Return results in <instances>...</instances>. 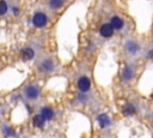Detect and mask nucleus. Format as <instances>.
<instances>
[{
	"instance_id": "9b49d317",
	"label": "nucleus",
	"mask_w": 153,
	"mask_h": 138,
	"mask_svg": "<svg viewBox=\"0 0 153 138\" xmlns=\"http://www.w3.org/2000/svg\"><path fill=\"white\" fill-rule=\"evenodd\" d=\"M44 124H45V120L41 114H37V115H35L32 118V125L35 127H43Z\"/></svg>"
},
{
	"instance_id": "0eeeda50",
	"label": "nucleus",
	"mask_w": 153,
	"mask_h": 138,
	"mask_svg": "<svg viewBox=\"0 0 153 138\" xmlns=\"http://www.w3.org/2000/svg\"><path fill=\"white\" fill-rule=\"evenodd\" d=\"M97 121H98L99 126H100V127H103V128L108 127V126L111 124V120H110L109 115H106V114H100V115H98Z\"/></svg>"
},
{
	"instance_id": "1a4fd4ad",
	"label": "nucleus",
	"mask_w": 153,
	"mask_h": 138,
	"mask_svg": "<svg viewBox=\"0 0 153 138\" xmlns=\"http://www.w3.org/2000/svg\"><path fill=\"white\" fill-rule=\"evenodd\" d=\"M33 56H35V50L32 48L26 47V48H24L22 50V58H23V60L27 61V60H31Z\"/></svg>"
},
{
	"instance_id": "4468645a",
	"label": "nucleus",
	"mask_w": 153,
	"mask_h": 138,
	"mask_svg": "<svg viewBox=\"0 0 153 138\" xmlns=\"http://www.w3.org/2000/svg\"><path fill=\"white\" fill-rule=\"evenodd\" d=\"M7 12V2L5 0H0V16H4Z\"/></svg>"
},
{
	"instance_id": "f3484780",
	"label": "nucleus",
	"mask_w": 153,
	"mask_h": 138,
	"mask_svg": "<svg viewBox=\"0 0 153 138\" xmlns=\"http://www.w3.org/2000/svg\"><path fill=\"white\" fill-rule=\"evenodd\" d=\"M152 119H153V115H152Z\"/></svg>"
},
{
	"instance_id": "f257e3e1",
	"label": "nucleus",
	"mask_w": 153,
	"mask_h": 138,
	"mask_svg": "<svg viewBox=\"0 0 153 138\" xmlns=\"http://www.w3.org/2000/svg\"><path fill=\"white\" fill-rule=\"evenodd\" d=\"M39 94H41V90L35 84H30V85L25 86V89H24V95L29 100H37Z\"/></svg>"
},
{
	"instance_id": "dca6fc26",
	"label": "nucleus",
	"mask_w": 153,
	"mask_h": 138,
	"mask_svg": "<svg viewBox=\"0 0 153 138\" xmlns=\"http://www.w3.org/2000/svg\"><path fill=\"white\" fill-rule=\"evenodd\" d=\"M147 56L151 59V60H153V49H151V50H148V53H147Z\"/></svg>"
},
{
	"instance_id": "9d476101",
	"label": "nucleus",
	"mask_w": 153,
	"mask_h": 138,
	"mask_svg": "<svg viewBox=\"0 0 153 138\" xmlns=\"http://www.w3.org/2000/svg\"><path fill=\"white\" fill-rule=\"evenodd\" d=\"M41 115L44 118L45 121L47 120H51L54 118V112L49 107H43V108H41Z\"/></svg>"
},
{
	"instance_id": "6e6552de",
	"label": "nucleus",
	"mask_w": 153,
	"mask_h": 138,
	"mask_svg": "<svg viewBox=\"0 0 153 138\" xmlns=\"http://www.w3.org/2000/svg\"><path fill=\"white\" fill-rule=\"evenodd\" d=\"M110 25L112 26V29H114V30H120V29H122V28H123L124 23H123V20H122L120 17H117V16H114V17L111 18Z\"/></svg>"
},
{
	"instance_id": "f8f14e48",
	"label": "nucleus",
	"mask_w": 153,
	"mask_h": 138,
	"mask_svg": "<svg viewBox=\"0 0 153 138\" xmlns=\"http://www.w3.org/2000/svg\"><path fill=\"white\" fill-rule=\"evenodd\" d=\"M65 4V0H49L48 1V6L51 10H57L60 7H62Z\"/></svg>"
},
{
	"instance_id": "f03ea898",
	"label": "nucleus",
	"mask_w": 153,
	"mask_h": 138,
	"mask_svg": "<svg viewBox=\"0 0 153 138\" xmlns=\"http://www.w3.org/2000/svg\"><path fill=\"white\" fill-rule=\"evenodd\" d=\"M47 22H48V17L45 13L43 12H36L32 17V24L36 26V28H43L47 25Z\"/></svg>"
},
{
	"instance_id": "a211bd4d",
	"label": "nucleus",
	"mask_w": 153,
	"mask_h": 138,
	"mask_svg": "<svg viewBox=\"0 0 153 138\" xmlns=\"http://www.w3.org/2000/svg\"><path fill=\"white\" fill-rule=\"evenodd\" d=\"M152 97H153V95H152Z\"/></svg>"
},
{
	"instance_id": "20e7f679",
	"label": "nucleus",
	"mask_w": 153,
	"mask_h": 138,
	"mask_svg": "<svg viewBox=\"0 0 153 138\" xmlns=\"http://www.w3.org/2000/svg\"><path fill=\"white\" fill-rule=\"evenodd\" d=\"M78 88H79V90L81 92H84V94L90 90V88H91V80H90V78L86 77V76L80 77L78 79Z\"/></svg>"
},
{
	"instance_id": "2eb2a0df",
	"label": "nucleus",
	"mask_w": 153,
	"mask_h": 138,
	"mask_svg": "<svg viewBox=\"0 0 153 138\" xmlns=\"http://www.w3.org/2000/svg\"><path fill=\"white\" fill-rule=\"evenodd\" d=\"M127 48H128V50H129L131 54H134V53L137 50V46H136L135 43H133V42L128 43V44H127Z\"/></svg>"
},
{
	"instance_id": "7ed1b4c3",
	"label": "nucleus",
	"mask_w": 153,
	"mask_h": 138,
	"mask_svg": "<svg viewBox=\"0 0 153 138\" xmlns=\"http://www.w3.org/2000/svg\"><path fill=\"white\" fill-rule=\"evenodd\" d=\"M54 67H55L54 61L49 58H45L39 62V71L43 73H51L54 71Z\"/></svg>"
},
{
	"instance_id": "ddd939ff",
	"label": "nucleus",
	"mask_w": 153,
	"mask_h": 138,
	"mask_svg": "<svg viewBox=\"0 0 153 138\" xmlns=\"http://www.w3.org/2000/svg\"><path fill=\"white\" fill-rule=\"evenodd\" d=\"M135 113H136V109H135V107L131 103H127L123 107V114H126V115H133Z\"/></svg>"
},
{
	"instance_id": "39448f33",
	"label": "nucleus",
	"mask_w": 153,
	"mask_h": 138,
	"mask_svg": "<svg viewBox=\"0 0 153 138\" xmlns=\"http://www.w3.org/2000/svg\"><path fill=\"white\" fill-rule=\"evenodd\" d=\"M99 32H100V35H102L103 37H111L112 34H114V29H112V26L110 25V23H105V24H103V25L100 26Z\"/></svg>"
},
{
	"instance_id": "423d86ee",
	"label": "nucleus",
	"mask_w": 153,
	"mask_h": 138,
	"mask_svg": "<svg viewBox=\"0 0 153 138\" xmlns=\"http://www.w3.org/2000/svg\"><path fill=\"white\" fill-rule=\"evenodd\" d=\"M134 76V70L131 66H126L123 68V72H122V79L123 82H129Z\"/></svg>"
}]
</instances>
